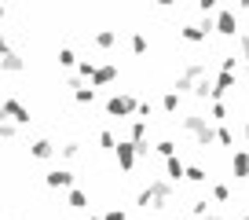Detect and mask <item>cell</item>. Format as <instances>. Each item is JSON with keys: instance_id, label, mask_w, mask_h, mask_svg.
I'll list each match as a JSON object with an SVG mask.
<instances>
[{"instance_id": "cell-1", "label": "cell", "mask_w": 249, "mask_h": 220, "mask_svg": "<svg viewBox=\"0 0 249 220\" xmlns=\"http://www.w3.org/2000/svg\"><path fill=\"white\" fill-rule=\"evenodd\" d=\"M172 202V180H165V176H150V183L147 187L140 191V198H136V205H140V209H165V205Z\"/></svg>"}, {"instance_id": "cell-2", "label": "cell", "mask_w": 249, "mask_h": 220, "mask_svg": "<svg viewBox=\"0 0 249 220\" xmlns=\"http://www.w3.org/2000/svg\"><path fill=\"white\" fill-rule=\"evenodd\" d=\"M183 132L191 136L198 147H205V150L216 143V125H213L205 114H187V118H183Z\"/></svg>"}, {"instance_id": "cell-3", "label": "cell", "mask_w": 249, "mask_h": 220, "mask_svg": "<svg viewBox=\"0 0 249 220\" xmlns=\"http://www.w3.org/2000/svg\"><path fill=\"white\" fill-rule=\"evenodd\" d=\"M213 33H220V37H238V33H242L238 11H231V8H216V11H213Z\"/></svg>"}, {"instance_id": "cell-4", "label": "cell", "mask_w": 249, "mask_h": 220, "mask_svg": "<svg viewBox=\"0 0 249 220\" xmlns=\"http://www.w3.org/2000/svg\"><path fill=\"white\" fill-rule=\"evenodd\" d=\"M107 118H136V95L117 92L107 99Z\"/></svg>"}, {"instance_id": "cell-5", "label": "cell", "mask_w": 249, "mask_h": 220, "mask_svg": "<svg viewBox=\"0 0 249 220\" xmlns=\"http://www.w3.org/2000/svg\"><path fill=\"white\" fill-rule=\"evenodd\" d=\"M110 154L117 158V165H121V173H132V169H136V162H140V158H136V143H132V140H117Z\"/></svg>"}, {"instance_id": "cell-6", "label": "cell", "mask_w": 249, "mask_h": 220, "mask_svg": "<svg viewBox=\"0 0 249 220\" xmlns=\"http://www.w3.org/2000/svg\"><path fill=\"white\" fill-rule=\"evenodd\" d=\"M238 85V73H231V70H220L216 77H209V99H224L231 88Z\"/></svg>"}, {"instance_id": "cell-7", "label": "cell", "mask_w": 249, "mask_h": 220, "mask_svg": "<svg viewBox=\"0 0 249 220\" xmlns=\"http://www.w3.org/2000/svg\"><path fill=\"white\" fill-rule=\"evenodd\" d=\"M117 73H121V66H117V63H95L88 85H92V88H107V85H114V81H117Z\"/></svg>"}, {"instance_id": "cell-8", "label": "cell", "mask_w": 249, "mask_h": 220, "mask_svg": "<svg viewBox=\"0 0 249 220\" xmlns=\"http://www.w3.org/2000/svg\"><path fill=\"white\" fill-rule=\"evenodd\" d=\"M0 114H4V118H11V121H18V125H30V121H33V114H30V110H26L18 99H4Z\"/></svg>"}, {"instance_id": "cell-9", "label": "cell", "mask_w": 249, "mask_h": 220, "mask_svg": "<svg viewBox=\"0 0 249 220\" xmlns=\"http://www.w3.org/2000/svg\"><path fill=\"white\" fill-rule=\"evenodd\" d=\"M179 40H183V44H205L209 33H205L198 22H183V26H179Z\"/></svg>"}, {"instance_id": "cell-10", "label": "cell", "mask_w": 249, "mask_h": 220, "mask_svg": "<svg viewBox=\"0 0 249 220\" xmlns=\"http://www.w3.org/2000/svg\"><path fill=\"white\" fill-rule=\"evenodd\" d=\"M44 183H48V187H55V191H70L73 187V173H70V169H52V173H48L44 176Z\"/></svg>"}, {"instance_id": "cell-11", "label": "cell", "mask_w": 249, "mask_h": 220, "mask_svg": "<svg viewBox=\"0 0 249 220\" xmlns=\"http://www.w3.org/2000/svg\"><path fill=\"white\" fill-rule=\"evenodd\" d=\"M231 173L238 176V180H249V150L246 147H238L231 154Z\"/></svg>"}, {"instance_id": "cell-12", "label": "cell", "mask_w": 249, "mask_h": 220, "mask_svg": "<svg viewBox=\"0 0 249 220\" xmlns=\"http://www.w3.org/2000/svg\"><path fill=\"white\" fill-rule=\"evenodd\" d=\"M92 44L99 48V52H110V48L117 44V30H95L92 33Z\"/></svg>"}, {"instance_id": "cell-13", "label": "cell", "mask_w": 249, "mask_h": 220, "mask_svg": "<svg viewBox=\"0 0 249 220\" xmlns=\"http://www.w3.org/2000/svg\"><path fill=\"white\" fill-rule=\"evenodd\" d=\"M161 162H165V180H172V183H179V180H183V162H179V154L161 158Z\"/></svg>"}, {"instance_id": "cell-14", "label": "cell", "mask_w": 249, "mask_h": 220, "mask_svg": "<svg viewBox=\"0 0 249 220\" xmlns=\"http://www.w3.org/2000/svg\"><path fill=\"white\" fill-rule=\"evenodd\" d=\"M147 132H150V121L132 118V125H128V140H132V143H143V140H147Z\"/></svg>"}, {"instance_id": "cell-15", "label": "cell", "mask_w": 249, "mask_h": 220, "mask_svg": "<svg viewBox=\"0 0 249 220\" xmlns=\"http://www.w3.org/2000/svg\"><path fill=\"white\" fill-rule=\"evenodd\" d=\"M179 103H183V95H179V92H172V88L161 95V110L169 114V118H172V114H179Z\"/></svg>"}, {"instance_id": "cell-16", "label": "cell", "mask_w": 249, "mask_h": 220, "mask_svg": "<svg viewBox=\"0 0 249 220\" xmlns=\"http://www.w3.org/2000/svg\"><path fill=\"white\" fill-rule=\"evenodd\" d=\"M128 48H132V55H147V52H150V40H147V33H140V30H136L132 37H128Z\"/></svg>"}, {"instance_id": "cell-17", "label": "cell", "mask_w": 249, "mask_h": 220, "mask_svg": "<svg viewBox=\"0 0 249 220\" xmlns=\"http://www.w3.org/2000/svg\"><path fill=\"white\" fill-rule=\"evenodd\" d=\"M183 180H191V183H209V173H205L202 165H183Z\"/></svg>"}, {"instance_id": "cell-18", "label": "cell", "mask_w": 249, "mask_h": 220, "mask_svg": "<svg viewBox=\"0 0 249 220\" xmlns=\"http://www.w3.org/2000/svg\"><path fill=\"white\" fill-rule=\"evenodd\" d=\"M209 198H213L216 205L231 202V187H227V183H209Z\"/></svg>"}, {"instance_id": "cell-19", "label": "cell", "mask_w": 249, "mask_h": 220, "mask_svg": "<svg viewBox=\"0 0 249 220\" xmlns=\"http://www.w3.org/2000/svg\"><path fill=\"white\" fill-rule=\"evenodd\" d=\"M73 99H77L81 107H92V103H95V88L92 85H77V88H73Z\"/></svg>"}, {"instance_id": "cell-20", "label": "cell", "mask_w": 249, "mask_h": 220, "mask_svg": "<svg viewBox=\"0 0 249 220\" xmlns=\"http://www.w3.org/2000/svg\"><path fill=\"white\" fill-rule=\"evenodd\" d=\"M209 121H213V125L227 121V107H224V99H209Z\"/></svg>"}, {"instance_id": "cell-21", "label": "cell", "mask_w": 249, "mask_h": 220, "mask_svg": "<svg viewBox=\"0 0 249 220\" xmlns=\"http://www.w3.org/2000/svg\"><path fill=\"white\" fill-rule=\"evenodd\" d=\"M66 202H70V209H88V195L81 187H70V195H66Z\"/></svg>"}, {"instance_id": "cell-22", "label": "cell", "mask_w": 249, "mask_h": 220, "mask_svg": "<svg viewBox=\"0 0 249 220\" xmlns=\"http://www.w3.org/2000/svg\"><path fill=\"white\" fill-rule=\"evenodd\" d=\"M30 154L33 158H52L55 147H52V140H37V143H30Z\"/></svg>"}, {"instance_id": "cell-23", "label": "cell", "mask_w": 249, "mask_h": 220, "mask_svg": "<svg viewBox=\"0 0 249 220\" xmlns=\"http://www.w3.org/2000/svg\"><path fill=\"white\" fill-rule=\"evenodd\" d=\"M205 73H209V66H205V63H187L183 66V77L187 81H198V77H205Z\"/></svg>"}, {"instance_id": "cell-24", "label": "cell", "mask_w": 249, "mask_h": 220, "mask_svg": "<svg viewBox=\"0 0 249 220\" xmlns=\"http://www.w3.org/2000/svg\"><path fill=\"white\" fill-rule=\"evenodd\" d=\"M191 92H195V99L209 103V73H205V77H198V81H195V88H191Z\"/></svg>"}, {"instance_id": "cell-25", "label": "cell", "mask_w": 249, "mask_h": 220, "mask_svg": "<svg viewBox=\"0 0 249 220\" xmlns=\"http://www.w3.org/2000/svg\"><path fill=\"white\" fill-rule=\"evenodd\" d=\"M216 143H220V147H234V132L224 125V121L216 125Z\"/></svg>"}, {"instance_id": "cell-26", "label": "cell", "mask_w": 249, "mask_h": 220, "mask_svg": "<svg viewBox=\"0 0 249 220\" xmlns=\"http://www.w3.org/2000/svg\"><path fill=\"white\" fill-rule=\"evenodd\" d=\"M95 143H99V150H114V143H117V136L110 132V128H103L99 136H95Z\"/></svg>"}, {"instance_id": "cell-27", "label": "cell", "mask_w": 249, "mask_h": 220, "mask_svg": "<svg viewBox=\"0 0 249 220\" xmlns=\"http://www.w3.org/2000/svg\"><path fill=\"white\" fill-rule=\"evenodd\" d=\"M154 150H158V158H172L176 154V140H158Z\"/></svg>"}, {"instance_id": "cell-28", "label": "cell", "mask_w": 249, "mask_h": 220, "mask_svg": "<svg viewBox=\"0 0 249 220\" xmlns=\"http://www.w3.org/2000/svg\"><path fill=\"white\" fill-rule=\"evenodd\" d=\"M59 154L66 158V162H70V158H77V154H81V143H77V140H66V143L59 147Z\"/></svg>"}, {"instance_id": "cell-29", "label": "cell", "mask_w": 249, "mask_h": 220, "mask_svg": "<svg viewBox=\"0 0 249 220\" xmlns=\"http://www.w3.org/2000/svg\"><path fill=\"white\" fill-rule=\"evenodd\" d=\"M0 66H4V70H22V59H18V55H11V52H4V59H0Z\"/></svg>"}, {"instance_id": "cell-30", "label": "cell", "mask_w": 249, "mask_h": 220, "mask_svg": "<svg viewBox=\"0 0 249 220\" xmlns=\"http://www.w3.org/2000/svg\"><path fill=\"white\" fill-rule=\"evenodd\" d=\"M150 114H154V107H150V99H136V118L150 121Z\"/></svg>"}, {"instance_id": "cell-31", "label": "cell", "mask_w": 249, "mask_h": 220, "mask_svg": "<svg viewBox=\"0 0 249 220\" xmlns=\"http://www.w3.org/2000/svg\"><path fill=\"white\" fill-rule=\"evenodd\" d=\"M209 209H213V202H209V198H195V202H191V213H195V217H205Z\"/></svg>"}, {"instance_id": "cell-32", "label": "cell", "mask_w": 249, "mask_h": 220, "mask_svg": "<svg viewBox=\"0 0 249 220\" xmlns=\"http://www.w3.org/2000/svg\"><path fill=\"white\" fill-rule=\"evenodd\" d=\"M92 70H95V59H85V63L77 59V77H81V81H88V77H92Z\"/></svg>"}, {"instance_id": "cell-33", "label": "cell", "mask_w": 249, "mask_h": 220, "mask_svg": "<svg viewBox=\"0 0 249 220\" xmlns=\"http://www.w3.org/2000/svg\"><path fill=\"white\" fill-rule=\"evenodd\" d=\"M59 66H77V52H73V48H62L59 52Z\"/></svg>"}, {"instance_id": "cell-34", "label": "cell", "mask_w": 249, "mask_h": 220, "mask_svg": "<svg viewBox=\"0 0 249 220\" xmlns=\"http://www.w3.org/2000/svg\"><path fill=\"white\" fill-rule=\"evenodd\" d=\"M220 70H231V73H238V55H224V59H220Z\"/></svg>"}, {"instance_id": "cell-35", "label": "cell", "mask_w": 249, "mask_h": 220, "mask_svg": "<svg viewBox=\"0 0 249 220\" xmlns=\"http://www.w3.org/2000/svg\"><path fill=\"white\" fill-rule=\"evenodd\" d=\"M216 8H220V0H198V11H202V15H213Z\"/></svg>"}, {"instance_id": "cell-36", "label": "cell", "mask_w": 249, "mask_h": 220, "mask_svg": "<svg viewBox=\"0 0 249 220\" xmlns=\"http://www.w3.org/2000/svg\"><path fill=\"white\" fill-rule=\"evenodd\" d=\"M103 220H128V213L114 205V209H107V213H103Z\"/></svg>"}, {"instance_id": "cell-37", "label": "cell", "mask_w": 249, "mask_h": 220, "mask_svg": "<svg viewBox=\"0 0 249 220\" xmlns=\"http://www.w3.org/2000/svg\"><path fill=\"white\" fill-rule=\"evenodd\" d=\"M234 40H238V48H242V55H246V52H249V33H246V30H242V33H238V37H234Z\"/></svg>"}, {"instance_id": "cell-38", "label": "cell", "mask_w": 249, "mask_h": 220, "mask_svg": "<svg viewBox=\"0 0 249 220\" xmlns=\"http://www.w3.org/2000/svg\"><path fill=\"white\" fill-rule=\"evenodd\" d=\"M11 136H15V128H11V125H0V140H11Z\"/></svg>"}, {"instance_id": "cell-39", "label": "cell", "mask_w": 249, "mask_h": 220, "mask_svg": "<svg viewBox=\"0 0 249 220\" xmlns=\"http://www.w3.org/2000/svg\"><path fill=\"white\" fill-rule=\"evenodd\" d=\"M154 4H158V8H176L179 0H154Z\"/></svg>"}, {"instance_id": "cell-40", "label": "cell", "mask_w": 249, "mask_h": 220, "mask_svg": "<svg viewBox=\"0 0 249 220\" xmlns=\"http://www.w3.org/2000/svg\"><path fill=\"white\" fill-rule=\"evenodd\" d=\"M198 220H224V217H220L216 209H209V213H205V217H198Z\"/></svg>"}, {"instance_id": "cell-41", "label": "cell", "mask_w": 249, "mask_h": 220, "mask_svg": "<svg viewBox=\"0 0 249 220\" xmlns=\"http://www.w3.org/2000/svg\"><path fill=\"white\" fill-rule=\"evenodd\" d=\"M242 140L249 143V121H246V125H242Z\"/></svg>"}, {"instance_id": "cell-42", "label": "cell", "mask_w": 249, "mask_h": 220, "mask_svg": "<svg viewBox=\"0 0 249 220\" xmlns=\"http://www.w3.org/2000/svg\"><path fill=\"white\" fill-rule=\"evenodd\" d=\"M4 52H8V40H4V33H0V55H4Z\"/></svg>"}, {"instance_id": "cell-43", "label": "cell", "mask_w": 249, "mask_h": 220, "mask_svg": "<svg viewBox=\"0 0 249 220\" xmlns=\"http://www.w3.org/2000/svg\"><path fill=\"white\" fill-rule=\"evenodd\" d=\"M238 11H249V0H238Z\"/></svg>"}, {"instance_id": "cell-44", "label": "cell", "mask_w": 249, "mask_h": 220, "mask_svg": "<svg viewBox=\"0 0 249 220\" xmlns=\"http://www.w3.org/2000/svg\"><path fill=\"white\" fill-rule=\"evenodd\" d=\"M246 81H249V52H246Z\"/></svg>"}, {"instance_id": "cell-45", "label": "cell", "mask_w": 249, "mask_h": 220, "mask_svg": "<svg viewBox=\"0 0 249 220\" xmlns=\"http://www.w3.org/2000/svg\"><path fill=\"white\" fill-rule=\"evenodd\" d=\"M85 220H103V217H95V213H88V217H85Z\"/></svg>"}, {"instance_id": "cell-46", "label": "cell", "mask_w": 249, "mask_h": 220, "mask_svg": "<svg viewBox=\"0 0 249 220\" xmlns=\"http://www.w3.org/2000/svg\"><path fill=\"white\" fill-rule=\"evenodd\" d=\"M238 220H249V213H242V217H238Z\"/></svg>"}]
</instances>
